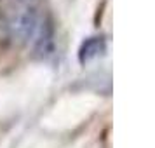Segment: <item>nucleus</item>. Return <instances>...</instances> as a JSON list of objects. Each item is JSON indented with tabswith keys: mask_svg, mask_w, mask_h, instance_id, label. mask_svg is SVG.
I'll return each instance as SVG.
<instances>
[{
	"mask_svg": "<svg viewBox=\"0 0 155 148\" xmlns=\"http://www.w3.org/2000/svg\"><path fill=\"white\" fill-rule=\"evenodd\" d=\"M106 54V38L105 37H89L85 38L80 49H78V63L85 66V64L98 61Z\"/></svg>",
	"mask_w": 155,
	"mask_h": 148,
	"instance_id": "2",
	"label": "nucleus"
},
{
	"mask_svg": "<svg viewBox=\"0 0 155 148\" xmlns=\"http://www.w3.org/2000/svg\"><path fill=\"white\" fill-rule=\"evenodd\" d=\"M0 30L7 42L47 51L52 44V23L44 0H2Z\"/></svg>",
	"mask_w": 155,
	"mask_h": 148,
	"instance_id": "1",
	"label": "nucleus"
}]
</instances>
